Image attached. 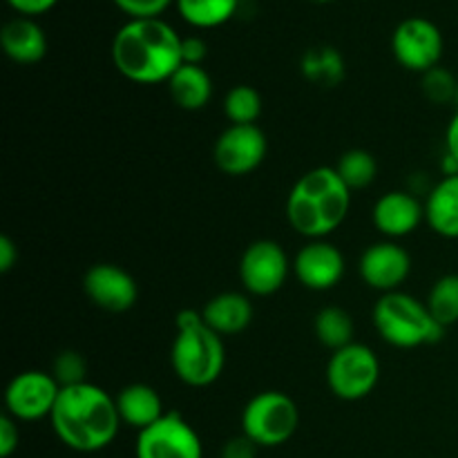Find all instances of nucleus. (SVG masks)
<instances>
[{"label": "nucleus", "instance_id": "obj_1", "mask_svg": "<svg viewBox=\"0 0 458 458\" xmlns=\"http://www.w3.org/2000/svg\"><path fill=\"white\" fill-rule=\"evenodd\" d=\"M112 63L132 83H168L183 65L182 36L161 18L128 21L112 40Z\"/></svg>", "mask_w": 458, "mask_h": 458}, {"label": "nucleus", "instance_id": "obj_2", "mask_svg": "<svg viewBox=\"0 0 458 458\" xmlns=\"http://www.w3.org/2000/svg\"><path fill=\"white\" fill-rule=\"evenodd\" d=\"M54 434L70 450L94 454L112 445L121 428L114 396L94 383L65 387L49 416Z\"/></svg>", "mask_w": 458, "mask_h": 458}, {"label": "nucleus", "instance_id": "obj_3", "mask_svg": "<svg viewBox=\"0 0 458 458\" xmlns=\"http://www.w3.org/2000/svg\"><path fill=\"white\" fill-rule=\"evenodd\" d=\"M352 208V191L344 186L334 165L304 173L286 195V219L298 235L327 240L343 226Z\"/></svg>", "mask_w": 458, "mask_h": 458}, {"label": "nucleus", "instance_id": "obj_4", "mask_svg": "<svg viewBox=\"0 0 458 458\" xmlns=\"http://www.w3.org/2000/svg\"><path fill=\"white\" fill-rule=\"evenodd\" d=\"M174 376L188 387H210L226 367V347L197 309H182L174 318V340L170 347Z\"/></svg>", "mask_w": 458, "mask_h": 458}, {"label": "nucleus", "instance_id": "obj_5", "mask_svg": "<svg viewBox=\"0 0 458 458\" xmlns=\"http://www.w3.org/2000/svg\"><path fill=\"white\" fill-rule=\"evenodd\" d=\"M371 318L380 338L396 349L428 347L445 335V327L438 325L428 304L403 291L380 295Z\"/></svg>", "mask_w": 458, "mask_h": 458}, {"label": "nucleus", "instance_id": "obj_6", "mask_svg": "<svg viewBox=\"0 0 458 458\" xmlns=\"http://www.w3.org/2000/svg\"><path fill=\"white\" fill-rule=\"evenodd\" d=\"M300 428V410L291 396L267 389L250 398L242 411V434L258 447H280Z\"/></svg>", "mask_w": 458, "mask_h": 458}, {"label": "nucleus", "instance_id": "obj_7", "mask_svg": "<svg viewBox=\"0 0 458 458\" xmlns=\"http://www.w3.org/2000/svg\"><path fill=\"white\" fill-rule=\"evenodd\" d=\"M380 380V360L374 349L362 343L331 353L327 362V385L340 401H362L376 389Z\"/></svg>", "mask_w": 458, "mask_h": 458}, {"label": "nucleus", "instance_id": "obj_8", "mask_svg": "<svg viewBox=\"0 0 458 458\" xmlns=\"http://www.w3.org/2000/svg\"><path fill=\"white\" fill-rule=\"evenodd\" d=\"M137 458H204L197 429L179 411H165L155 425L141 429L134 443Z\"/></svg>", "mask_w": 458, "mask_h": 458}, {"label": "nucleus", "instance_id": "obj_9", "mask_svg": "<svg viewBox=\"0 0 458 458\" xmlns=\"http://www.w3.org/2000/svg\"><path fill=\"white\" fill-rule=\"evenodd\" d=\"M293 262L286 250L273 240H258L246 246L240 259V282L244 291L255 298L277 293L289 280Z\"/></svg>", "mask_w": 458, "mask_h": 458}, {"label": "nucleus", "instance_id": "obj_10", "mask_svg": "<svg viewBox=\"0 0 458 458\" xmlns=\"http://www.w3.org/2000/svg\"><path fill=\"white\" fill-rule=\"evenodd\" d=\"M61 394V385L49 371H21L4 389V410L18 423L49 419Z\"/></svg>", "mask_w": 458, "mask_h": 458}, {"label": "nucleus", "instance_id": "obj_11", "mask_svg": "<svg viewBox=\"0 0 458 458\" xmlns=\"http://www.w3.org/2000/svg\"><path fill=\"white\" fill-rule=\"evenodd\" d=\"M392 52L405 70L425 74L437 67L443 56L441 30L428 18H405L392 34Z\"/></svg>", "mask_w": 458, "mask_h": 458}, {"label": "nucleus", "instance_id": "obj_12", "mask_svg": "<svg viewBox=\"0 0 458 458\" xmlns=\"http://www.w3.org/2000/svg\"><path fill=\"white\" fill-rule=\"evenodd\" d=\"M267 152V134L258 125H228L215 141L213 161L224 174L244 177L264 164Z\"/></svg>", "mask_w": 458, "mask_h": 458}, {"label": "nucleus", "instance_id": "obj_13", "mask_svg": "<svg viewBox=\"0 0 458 458\" xmlns=\"http://www.w3.org/2000/svg\"><path fill=\"white\" fill-rule=\"evenodd\" d=\"M83 291L94 307L107 313H125L137 304L139 286L125 268L116 264H94L83 276Z\"/></svg>", "mask_w": 458, "mask_h": 458}, {"label": "nucleus", "instance_id": "obj_14", "mask_svg": "<svg viewBox=\"0 0 458 458\" xmlns=\"http://www.w3.org/2000/svg\"><path fill=\"white\" fill-rule=\"evenodd\" d=\"M347 262L343 250L327 240H309L293 258V276L309 291H331L343 282Z\"/></svg>", "mask_w": 458, "mask_h": 458}, {"label": "nucleus", "instance_id": "obj_15", "mask_svg": "<svg viewBox=\"0 0 458 458\" xmlns=\"http://www.w3.org/2000/svg\"><path fill=\"white\" fill-rule=\"evenodd\" d=\"M411 273V258L398 242L385 240L367 246L360 258V277L380 293L401 291Z\"/></svg>", "mask_w": 458, "mask_h": 458}, {"label": "nucleus", "instance_id": "obj_16", "mask_svg": "<svg viewBox=\"0 0 458 458\" xmlns=\"http://www.w3.org/2000/svg\"><path fill=\"white\" fill-rule=\"evenodd\" d=\"M371 222L387 240H403L425 222V204L414 192L389 191L374 204Z\"/></svg>", "mask_w": 458, "mask_h": 458}, {"label": "nucleus", "instance_id": "obj_17", "mask_svg": "<svg viewBox=\"0 0 458 458\" xmlns=\"http://www.w3.org/2000/svg\"><path fill=\"white\" fill-rule=\"evenodd\" d=\"M0 45L4 54L18 65H34L47 54V36L34 18H12L0 30Z\"/></svg>", "mask_w": 458, "mask_h": 458}, {"label": "nucleus", "instance_id": "obj_18", "mask_svg": "<svg viewBox=\"0 0 458 458\" xmlns=\"http://www.w3.org/2000/svg\"><path fill=\"white\" fill-rule=\"evenodd\" d=\"M201 318L222 338L237 335L249 329V325L253 322V304H250L249 293L224 291V293L213 295L201 307Z\"/></svg>", "mask_w": 458, "mask_h": 458}, {"label": "nucleus", "instance_id": "obj_19", "mask_svg": "<svg viewBox=\"0 0 458 458\" xmlns=\"http://www.w3.org/2000/svg\"><path fill=\"white\" fill-rule=\"evenodd\" d=\"M121 423L130 425L137 432L155 425L165 414L159 392L146 383H132L114 396Z\"/></svg>", "mask_w": 458, "mask_h": 458}, {"label": "nucleus", "instance_id": "obj_20", "mask_svg": "<svg viewBox=\"0 0 458 458\" xmlns=\"http://www.w3.org/2000/svg\"><path fill=\"white\" fill-rule=\"evenodd\" d=\"M425 222L445 240H458V174L441 177L425 199Z\"/></svg>", "mask_w": 458, "mask_h": 458}, {"label": "nucleus", "instance_id": "obj_21", "mask_svg": "<svg viewBox=\"0 0 458 458\" xmlns=\"http://www.w3.org/2000/svg\"><path fill=\"white\" fill-rule=\"evenodd\" d=\"M170 98L177 107L186 112L204 110L213 97V81L201 65H186L183 63L168 81Z\"/></svg>", "mask_w": 458, "mask_h": 458}, {"label": "nucleus", "instance_id": "obj_22", "mask_svg": "<svg viewBox=\"0 0 458 458\" xmlns=\"http://www.w3.org/2000/svg\"><path fill=\"white\" fill-rule=\"evenodd\" d=\"M300 72L316 88L331 89L344 79V58L331 45H316L302 54Z\"/></svg>", "mask_w": 458, "mask_h": 458}, {"label": "nucleus", "instance_id": "obj_23", "mask_svg": "<svg viewBox=\"0 0 458 458\" xmlns=\"http://www.w3.org/2000/svg\"><path fill=\"white\" fill-rule=\"evenodd\" d=\"M313 331H316V338L322 347L331 349V353L338 352V349L349 347L356 335V325H353V318L349 316V311L340 307H325L316 313V320H313Z\"/></svg>", "mask_w": 458, "mask_h": 458}, {"label": "nucleus", "instance_id": "obj_24", "mask_svg": "<svg viewBox=\"0 0 458 458\" xmlns=\"http://www.w3.org/2000/svg\"><path fill=\"white\" fill-rule=\"evenodd\" d=\"M179 16L192 27L210 30L219 27L235 16L240 0H174Z\"/></svg>", "mask_w": 458, "mask_h": 458}, {"label": "nucleus", "instance_id": "obj_25", "mask_svg": "<svg viewBox=\"0 0 458 458\" xmlns=\"http://www.w3.org/2000/svg\"><path fill=\"white\" fill-rule=\"evenodd\" d=\"M334 168L349 191L352 192L365 191V188H369L371 183L376 182V174H378V161H376V157L371 155L369 150L352 148V150L340 155L338 164H335Z\"/></svg>", "mask_w": 458, "mask_h": 458}, {"label": "nucleus", "instance_id": "obj_26", "mask_svg": "<svg viewBox=\"0 0 458 458\" xmlns=\"http://www.w3.org/2000/svg\"><path fill=\"white\" fill-rule=\"evenodd\" d=\"M429 313L437 318V322L445 329L458 322V273H447L438 277L434 286L429 289L428 300Z\"/></svg>", "mask_w": 458, "mask_h": 458}, {"label": "nucleus", "instance_id": "obj_27", "mask_svg": "<svg viewBox=\"0 0 458 458\" xmlns=\"http://www.w3.org/2000/svg\"><path fill=\"white\" fill-rule=\"evenodd\" d=\"M224 114L231 125H255L262 114V97L250 85H235L224 97Z\"/></svg>", "mask_w": 458, "mask_h": 458}, {"label": "nucleus", "instance_id": "obj_28", "mask_svg": "<svg viewBox=\"0 0 458 458\" xmlns=\"http://www.w3.org/2000/svg\"><path fill=\"white\" fill-rule=\"evenodd\" d=\"M49 374L61 385V389L76 387V385L88 383V360L79 352L65 349L54 358Z\"/></svg>", "mask_w": 458, "mask_h": 458}, {"label": "nucleus", "instance_id": "obj_29", "mask_svg": "<svg viewBox=\"0 0 458 458\" xmlns=\"http://www.w3.org/2000/svg\"><path fill=\"white\" fill-rule=\"evenodd\" d=\"M420 76H423V79H420V85H423V94L428 101L437 103V106H445V103L450 101L456 103L458 79L450 70L437 65Z\"/></svg>", "mask_w": 458, "mask_h": 458}, {"label": "nucleus", "instance_id": "obj_30", "mask_svg": "<svg viewBox=\"0 0 458 458\" xmlns=\"http://www.w3.org/2000/svg\"><path fill=\"white\" fill-rule=\"evenodd\" d=\"M130 21H143V18H161V13L174 3V0H112Z\"/></svg>", "mask_w": 458, "mask_h": 458}, {"label": "nucleus", "instance_id": "obj_31", "mask_svg": "<svg viewBox=\"0 0 458 458\" xmlns=\"http://www.w3.org/2000/svg\"><path fill=\"white\" fill-rule=\"evenodd\" d=\"M21 432H18V420L9 414L0 416V456L9 458L18 450Z\"/></svg>", "mask_w": 458, "mask_h": 458}, {"label": "nucleus", "instance_id": "obj_32", "mask_svg": "<svg viewBox=\"0 0 458 458\" xmlns=\"http://www.w3.org/2000/svg\"><path fill=\"white\" fill-rule=\"evenodd\" d=\"M258 456V445L244 434L235 438H228L222 447V458H255Z\"/></svg>", "mask_w": 458, "mask_h": 458}, {"label": "nucleus", "instance_id": "obj_33", "mask_svg": "<svg viewBox=\"0 0 458 458\" xmlns=\"http://www.w3.org/2000/svg\"><path fill=\"white\" fill-rule=\"evenodd\" d=\"M208 54V47H206L204 38L199 36H186L182 38V61L186 65H201Z\"/></svg>", "mask_w": 458, "mask_h": 458}, {"label": "nucleus", "instance_id": "obj_34", "mask_svg": "<svg viewBox=\"0 0 458 458\" xmlns=\"http://www.w3.org/2000/svg\"><path fill=\"white\" fill-rule=\"evenodd\" d=\"M7 3L16 9L18 16L34 18V16H40V13L49 12L58 0H7Z\"/></svg>", "mask_w": 458, "mask_h": 458}, {"label": "nucleus", "instance_id": "obj_35", "mask_svg": "<svg viewBox=\"0 0 458 458\" xmlns=\"http://www.w3.org/2000/svg\"><path fill=\"white\" fill-rule=\"evenodd\" d=\"M18 262V246L9 235L0 237V273H9Z\"/></svg>", "mask_w": 458, "mask_h": 458}, {"label": "nucleus", "instance_id": "obj_36", "mask_svg": "<svg viewBox=\"0 0 458 458\" xmlns=\"http://www.w3.org/2000/svg\"><path fill=\"white\" fill-rule=\"evenodd\" d=\"M445 152L458 161V110L445 130Z\"/></svg>", "mask_w": 458, "mask_h": 458}, {"label": "nucleus", "instance_id": "obj_37", "mask_svg": "<svg viewBox=\"0 0 458 458\" xmlns=\"http://www.w3.org/2000/svg\"><path fill=\"white\" fill-rule=\"evenodd\" d=\"M313 3H331V0H313Z\"/></svg>", "mask_w": 458, "mask_h": 458}, {"label": "nucleus", "instance_id": "obj_38", "mask_svg": "<svg viewBox=\"0 0 458 458\" xmlns=\"http://www.w3.org/2000/svg\"><path fill=\"white\" fill-rule=\"evenodd\" d=\"M456 106H458V89H456Z\"/></svg>", "mask_w": 458, "mask_h": 458}]
</instances>
